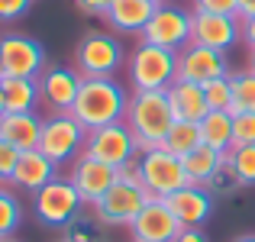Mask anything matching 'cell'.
<instances>
[{
  "label": "cell",
  "mask_w": 255,
  "mask_h": 242,
  "mask_svg": "<svg viewBox=\"0 0 255 242\" xmlns=\"http://www.w3.org/2000/svg\"><path fill=\"white\" fill-rule=\"evenodd\" d=\"M129 110V94L117 78H81V91L71 107V117L87 132L110 123H123Z\"/></svg>",
  "instance_id": "1"
},
{
  "label": "cell",
  "mask_w": 255,
  "mask_h": 242,
  "mask_svg": "<svg viewBox=\"0 0 255 242\" xmlns=\"http://www.w3.org/2000/svg\"><path fill=\"white\" fill-rule=\"evenodd\" d=\"M126 126L139 139V149H162L168 129L174 126V113L168 104V91H132L129 110H126Z\"/></svg>",
  "instance_id": "2"
},
{
  "label": "cell",
  "mask_w": 255,
  "mask_h": 242,
  "mask_svg": "<svg viewBox=\"0 0 255 242\" xmlns=\"http://www.w3.org/2000/svg\"><path fill=\"white\" fill-rule=\"evenodd\" d=\"M126 58V45L110 29H87L75 45V68L81 78H117Z\"/></svg>",
  "instance_id": "3"
},
{
  "label": "cell",
  "mask_w": 255,
  "mask_h": 242,
  "mask_svg": "<svg viewBox=\"0 0 255 242\" xmlns=\"http://www.w3.org/2000/svg\"><path fill=\"white\" fill-rule=\"evenodd\" d=\"M126 68H129L132 91H168L178 81V52L158 49L139 39L126 58Z\"/></svg>",
  "instance_id": "4"
},
{
  "label": "cell",
  "mask_w": 255,
  "mask_h": 242,
  "mask_svg": "<svg viewBox=\"0 0 255 242\" xmlns=\"http://www.w3.org/2000/svg\"><path fill=\"white\" fill-rule=\"evenodd\" d=\"M87 145V129L78 123L71 113H49L42 123V136H39V152L52 158L58 168L71 165L84 155Z\"/></svg>",
  "instance_id": "5"
},
{
  "label": "cell",
  "mask_w": 255,
  "mask_h": 242,
  "mask_svg": "<svg viewBox=\"0 0 255 242\" xmlns=\"http://www.w3.org/2000/svg\"><path fill=\"white\" fill-rule=\"evenodd\" d=\"M152 200V194L136 178H120L97 204L91 207L94 220L100 226H129L142 213V207Z\"/></svg>",
  "instance_id": "6"
},
{
  "label": "cell",
  "mask_w": 255,
  "mask_h": 242,
  "mask_svg": "<svg viewBox=\"0 0 255 242\" xmlns=\"http://www.w3.org/2000/svg\"><path fill=\"white\" fill-rule=\"evenodd\" d=\"M81 210H84V200L78 194V187L62 174L55 181H49L42 191L32 194V213H36V220L42 226L65 230L75 217H81Z\"/></svg>",
  "instance_id": "7"
},
{
  "label": "cell",
  "mask_w": 255,
  "mask_h": 242,
  "mask_svg": "<svg viewBox=\"0 0 255 242\" xmlns=\"http://www.w3.org/2000/svg\"><path fill=\"white\" fill-rule=\"evenodd\" d=\"M49 68V55L39 39L26 32L0 36V78H39Z\"/></svg>",
  "instance_id": "8"
},
{
  "label": "cell",
  "mask_w": 255,
  "mask_h": 242,
  "mask_svg": "<svg viewBox=\"0 0 255 242\" xmlns=\"http://www.w3.org/2000/svg\"><path fill=\"white\" fill-rule=\"evenodd\" d=\"M191 19H194V10L187 6H178V3H158L155 6V16L149 19L145 32L139 39L149 45H158V49H168V52H181L191 45Z\"/></svg>",
  "instance_id": "9"
},
{
  "label": "cell",
  "mask_w": 255,
  "mask_h": 242,
  "mask_svg": "<svg viewBox=\"0 0 255 242\" xmlns=\"http://www.w3.org/2000/svg\"><path fill=\"white\" fill-rule=\"evenodd\" d=\"M139 184L152 194V197H168V194L181 191L187 181L184 161L165 149H149L139 155Z\"/></svg>",
  "instance_id": "10"
},
{
  "label": "cell",
  "mask_w": 255,
  "mask_h": 242,
  "mask_svg": "<svg viewBox=\"0 0 255 242\" xmlns=\"http://www.w3.org/2000/svg\"><path fill=\"white\" fill-rule=\"evenodd\" d=\"M84 155L104 161V165L123 168V165H129L132 158L142 155V149H139V139L132 136V129L126 123H110V126H100V129L87 132Z\"/></svg>",
  "instance_id": "11"
},
{
  "label": "cell",
  "mask_w": 255,
  "mask_h": 242,
  "mask_svg": "<svg viewBox=\"0 0 255 242\" xmlns=\"http://www.w3.org/2000/svg\"><path fill=\"white\" fill-rule=\"evenodd\" d=\"M39 81V104L49 113H71L81 91V75L78 68H65V65H49Z\"/></svg>",
  "instance_id": "12"
},
{
  "label": "cell",
  "mask_w": 255,
  "mask_h": 242,
  "mask_svg": "<svg viewBox=\"0 0 255 242\" xmlns=\"http://www.w3.org/2000/svg\"><path fill=\"white\" fill-rule=\"evenodd\" d=\"M233 75V65L226 52L207 49V45H187V49L178 52V81H191V84L204 87L207 81Z\"/></svg>",
  "instance_id": "13"
},
{
  "label": "cell",
  "mask_w": 255,
  "mask_h": 242,
  "mask_svg": "<svg viewBox=\"0 0 255 242\" xmlns=\"http://www.w3.org/2000/svg\"><path fill=\"white\" fill-rule=\"evenodd\" d=\"M65 178L78 187L84 207H94L120 181V168L104 165V161H97V158H91V155H81L78 161H71V165H68V174H65Z\"/></svg>",
  "instance_id": "14"
},
{
  "label": "cell",
  "mask_w": 255,
  "mask_h": 242,
  "mask_svg": "<svg viewBox=\"0 0 255 242\" xmlns=\"http://www.w3.org/2000/svg\"><path fill=\"white\" fill-rule=\"evenodd\" d=\"M181 230L184 226L168 210V204L162 197H152L142 207V213L129 223V239L132 242H174L181 236Z\"/></svg>",
  "instance_id": "15"
},
{
  "label": "cell",
  "mask_w": 255,
  "mask_h": 242,
  "mask_svg": "<svg viewBox=\"0 0 255 242\" xmlns=\"http://www.w3.org/2000/svg\"><path fill=\"white\" fill-rule=\"evenodd\" d=\"M191 42L207 45L217 52H230L243 42V19L239 16H217V13H197L191 19Z\"/></svg>",
  "instance_id": "16"
},
{
  "label": "cell",
  "mask_w": 255,
  "mask_h": 242,
  "mask_svg": "<svg viewBox=\"0 0 255 242\" xmlns=\"http://www.w3.org/2000/svg\"><path fill=\"white\" fill-rule=\"evenodd\" d=\"M162 200L168 204V210L174 217H178V223L184 226V230H191V226H204L207 220L213 217V200L217 197L200 184H184L181 191H174Z\"/></svg>",
  "instance_id": "17"
},
{
  "label": "cell",
  "mask_w": 255,
  "mask_h": 242,
  "mask_svg": "<svg viewBox=\"0 0 255 242\" xmlns=\"http://www.w3.org/2000/svg\"><path fill=\"white\" fill-rule=\"evenodd\" d=\"M55 178H58L55 161L45 158L39 149H26V152H19V161H16V168H13L10 187L13 191H23V194H36Z\"/></svg>",
  "instance_id": "18"
},
{
  "label": "cell",
  "mask_w": 255,
  "mask_h": 242,
  "mask_svg": "<svg viewBox=\"0 0 255 242\" xmlns=\"http://www.w3.org/2000/svg\"><path fill=\"white\" fill-rule=\"evenodd\" d=\"M155 6H158L155 0H113L104 23L117 36H142L149 19L155 16Z\"/></svg>",
  "instance_id": "19"
},
{
  "label": "cell",
  "mask_w": 255,
  "mask_h": 242,
  "mask_svg": "<svg viewBox=\"0 0 255 242\" xmlns=\"http://www.w3.org/2000/svg\"><path fill=\"white\" fill-rule=\"evenodd\" d=\"M42 123L36 110L32 113H0V139L16 145L19 152L39 149V136H42Z\"/></svg>",
  "instance_id": "20"
},
{
  "label": "cell",
  "mask_w": 255,
  "mask_h": 242,
  "mask_svg": "<svg viewBox=\"0 0 255 242\" xmlns=\"http://www.w3.org/2000/svg\"><path fill=\"white\" fill-rule=\"evenodd\" d=\"M168 104H171V113H174L178 123H200L210 113L204 87L191 84V81H174L168 87Z\"/></svg>",
  "instance_id": "21"
},
{
  "label": "cell",
  "mask_w": 255,
  "mask_h": 242,
  "mask_svg": "<svg viewBox=\"0 0 255 242\" xmlns=\"http://www.w3.org/2000/svg\"><path fill=\"white\" fill-rule=\"evenodd\" d=\"M3 87V113H32L39 107L36 78H0Z\"/></svg>",
  "instance_id": "22"
},
{
  "label": "cell",
  "mask_w": 255,
  "mask_h": 242,
  "mask_svg": "<svg viewBox=\"0 0 255 242\" xmlns=\"http://www.w3.org/2000/svg\"><path fill=\"white\" fill-rule=\"evenodd\" d=\"M181 161H184L187 181L204 187L207 181H210L213 174H217L220 168L226 165V152H217V149H210V145H200V149H194L191 155H184Z\"/></svg>",
  "instance_id": "23"
},
{
  "label": "cell",
  "mask_w": 255,
  "mask_h": 242,
  "mask_svg": "<svg viewBox=\"0 0 255 242\" xmlns=\"http://www.w3.org/2000/svg\"><path fill=\"white\" fill-rule=\"evenodd\" d=\"M200 139H204V145H210L217 152H230L233 149V113L210 110L200 120Z\"/></svg>",
  "instance_id": "24"
},
{
  "label": "cell",
  "mask_w": 255,
  "mask_h": 242,
  "mask_svg": "<svg viewBox=\"0 0 255 242\" xmlns=\"http://www.w3.org/2000/svg\"><path fill=\"white\" fill-rule=\"evenodd\" d=\"M200 145H204V139H200V123H178V120H174V126L168 129L162 149L171 152V155H178V158H184V155H191L194 149H200Z\"/></svg>",
  "instance_id": "25"
},
{
  "label": "cell",
  "mask_w": 255,
  "mask_h": 242,
  "mask_svg": "<svg viewBox=\"0 0 255 242\" xmlns=\"http://www.w3.org/2000/svg\"><path fill=\"white\" fill-rule=\"evenodd\" d=\"M23 223V200L16 197V191L6 184H0V242L13 239V233Z\"/></svg>",
  "instance_id": "26"
},
{
  "label": "cell",
  "mask_w": 255,
  "mask_h": 242,
  "mask_svg": "<svg viewBox=\"0 0 255 242\" xmlns=\"http://www.w3.org/2000/svg\"><path fill=\"white\" fill-rule=\"evenodd\" d=\"M230 113H255V71H233V110Z\"/></svg>",
  "instance_id": "27"
},
{
  "label": "cell",
  "mask_w": 255,
  "mask_h": 242,
  "mask_svg": "<svg viewBox=\"0 0 255 242\" xmlns=\"http://www.w3.org/2000/svg\"><path fill=\"white\" fill-rule=\"evenodd\" d=\"M226 165L233 168L243 187H255V145H233L226 152Z\"/></svg>",
  "instance_id": "28"
},
{
  "label": "cell",
  "mask_w": 255,
  "mask_h": 242,
  "mask_svg": "<svg viewBox=\"0 0 255 242\" xmlns=\"http://www.w3.org/2000/svg\"><path fill=\"white\" fill-rule=\"evenodd\" d=\"M62 242H104V230L97 220L87 217H75L68 226L62 230Z\"/></svg>",
  "instance_id": "29"
},
{
  "label": "cell",
  "mask_w": 255,
  "mask_h": 242,
  "mask_svg": "<svg viewBox=\"0 0 255 242\" xmlns=\"http://www.w3.org/2000/svg\"><path fill=\"white\" fill-rule=\"evenodd\" d=\"M204 97H207V107H210V110H233V75L207 81Z\"/></svg>",
  "instance_id": "30"
},
{
  "label": "cell",
  "mask_w": 255,
  "mask_h": 242,
  "mask_svg": "<svg viewBox=\"0 0 255 242\" xmlns=\"http://www.w3.org/2000/svg\"><path fill=\"white\" fill-rule=\"evenodd\" d=\"M204 187H207V191H210L217 200H220V197H233L236 191H243V184H239V178L233 174V168H230V165H223V168H220V171L213 174V178L207 181Z\"/></svg>",
  "instance_id": "31"
},
{
  "label": "cell",
  "mask_w": 255,
  "mask_h": 242,
  "mask_svg": "<svg viewBox=\"0 0 255 242\" xmlns=\"http://www.w3.org/2000/svg\"><path fill=\"white\" fill-rule=\"evenodd\" d=\"M233 145H255V113H233Z\"/></svg>",
  "instance_id": "32"
},
{
  "label": "cell",
  "mask_w": 255,
  "mask_h": 242,
  "mask_svg": "<svg viewBox=\"0 0 255 242\" xmlns=\"http://www.w3.org/2000/svg\"><path fill=\"white\" fill-rule=\"evenodd\" d=\"M197 13H217V16H239V0H194Z\"/></svg>",
  "instance_id": "33"
},
{
  "label": "cell",
  "mask_w": 255,
  "mask_h": 242,
  "mask_svg": "<svg viewBox=\"0 0 255 242\" xmlns=\"http://www.w3.org/2000/svg\"><path fill=\"white\" fill-rule=\"evenodd\" d=\"M16 161H19V149H16V145H10L6 139H0V184H10Z\"/></svg>",
  "instance_id": "34"
},
{
  "label": "cell",
  "mask_w": 255,
  "mask_h": 242,
  "mask_svg": "<svg viewBox=\"0 0 255 242\" xmlns=\"http://www.w3.org/2000/svg\"><path fill=\"white\" fill-rule=\"evenodd\" d=\"M32 10V0H0V23H16Z\"/></svg>",
  "instance_id": "35"
},
{
  "label": "cell",
  "mask_w": 255,
  "mask_h": 242,
  "mask_svg": "<svg viewBox=\"0 0 255 242\" xmlns=\"http://www.w3.org/2000/svg\"><path fill=\"white\" fill-rule=\"evenodd\" d=\"M75 6L81 13H87V16H107V10L113 6V0H75Z\"/></svg>",
  "instance_id": "36"
},
{
  "label": "cell",
  "mask_w": 255,
  "mask_h": 242,
  "mask_svg": "<svg viewBox=\"0 0 255 242\" xmlns=\"http://www.w3.org/2000/svg\"><path fill=\"white\" fill-rule=\"evenodd\" d=\"M174 242H210V239H207V233L200 226H191V230H181V236Z\"/></svg>",
  "instance_id": "37"
},
{
  "label": "cell",
  "mask_w": 255,
  "mask_h": 242,
  "mask_svg": "<svg viewBox=\"0 0 255 242\" xmlns=\"http://www.w3.org/2000/svg\"><path fill=\"white\" fill-rule=\"evenodd\" d=\"M243 45H249V52H255V16L243 19Z\"/></svg>",
  "instance_id": "38"
},
{
  "label": "cell",
  "mask_w": 255,
  "mask_h": 242,
  "mask_svg": "<svg viewBox=\"0 0 255 242\" xmlns=\"http://www.w3.org/2000/svg\"><path fill=\"white\" fill-rule=\"evenodd\" d=\"M255 16V0H239V19Z\"/></svg>",
  "instance_id": "39"
},
{
  "label": "cell",
  "mask_w": 255,
  "mask_h": 242,
  "mask_svg": "<svg viewBox=\"0 0 255 242\" xmlns=\"http://www.w3.org/2000/svg\"><path fill=\"white\" fill-rule=\"evenodd\" d=\"M233 242H255V233H246V236H239V239H233Z\"/></svg>",
  "instance_id": "40"
},
{
  "label": "cell",
  "mask_w": 255,
  "mask_h": 242,
  "mask_svg": "<svg viewBox=\"0 0 255 242\" xmlns=\"http://www.w3.org/2000/svg\"><path fill=\"white\" fill-rule=\"evenodd\" d=\"M249 71H255V52H249Z\"/></svg>",
  "instance_id": "41"
},
{
  "label": "cell",
  "mask_w": 255,
  "mask_h": 242,
  "mask_svg": "<svg viewBox=\"0 0 255 242\" xmlns=\"http://www.w3.org/2000/svg\"><path fill=\"white\" fill-rule=\"evenodd\" d=\"M0 113H3V87H0Z\"/></svg>",
  "instance_id": "42"
},
{
  "label": "cell",
  "mask_w": 255,
  "mask_h": 242,
  "mask_svg": "<svg viewBox=\"0 0 255 242\" xmlns=\"http://www.w3.org/2000/svg\"><path fill=\"white\" fill-rule=\"evenodd\" d=\"M3 242H19V239H3Z\"/></svg>",
  "instance_id": "43"
},
{
  "label": "cell",
  "mask_w": 255,
  "mask_h": 242,
  "mask_svg": "<svg viewBox=\"0 0 255 242\" xmlns=\"http://www.w3.org/2000/svg\"><path fill=\"white\" fill-rule=\"evenodd\" d=\"M155 3H168V0H155Z\"/></svg>",
  "instance_id": "44"
}]
</instances>
